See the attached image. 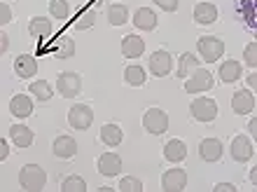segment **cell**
<instances>
[{
    "mask_svg": "<svg viewBox=\"0 0 257 192\" xmlns=\"http://www.w3.org/2000/svg\"><path fill=\"white\" fill-rule=\"evenodd\" d=\"M19 185L26 192H40L47 185V173L38 164H26L19 171Z\"/></svg>",
    "mask_w": 257,
    "mask_h": 192,
    "instance_id": "6da1fadb",
    "label": "cell"
},
{
    "mask_svg": "<svg viewBox=\"0 0 257 192\" xmlns=\"http://www.w3.org/2000/svg\"><path fill=\"white\" fill-rule=\"evenodd\" d=\"M196 49H199V54L206 63H215L224 54V42L217 35H203L196 42Z\"/></svg>",
    "mask_w": 257,
    "mask_h": 192,
    "instance_id": "7a4b0ae2",
    "label": "cell"
},
{
    "mask_svg": "<svg viewBox=\"0 0 257 192\" xmlns=\"http://www.w3.org/2000/svg\"><path fill=\"white\" fill-rule=\"evenodd\" d=\"M56 91H59L63 99H75V96H80V91H82V77L77 75V73L63 70L61 75L56 77Z\"/></svg>",
    "mask_w": 257,
    "mask_h": 192,
    "instance_id": "3957f363",
    "label": "cell"
},
{
    "mask_svg": "<svg viewBox=\"0 0 257 192\" xmlns=\"http://www.w3.org/2000/svg\"><path fill=\"white\" fill-rule=\"evenodd\" d=\"M143 127H145L148 134L159 136V134H164V131L169 129V115H166L162 108H150L148 113L143 115Z\"/></svg>",
    "mask_w": 257,
    "mask_h": 192,
    "instance_id": "277c9868",
    "label": "cell"
},
{
    "mask_svg": "<svg viewBox=\"0 0 257 192\" xmlns=\"http://www.w3.org/2000/svg\"><path fill=\"white\" fill-rule=\"evenodd\" d=\"M190 113L196 122H213L217 117V103L213 101V99L201 96V99H194V101H192Z\"/></svg>",
    "mask_w": 257,
    "mask_h": 192,
    "instance_id": "5b68a950",
    "label": "cell"
},
{
    "mask_svg": "<svg viewBox=\"0 0 257 192\" xmlns=\"http://www.w3.org/2000/svg\"><path fill=\"white\" fill-rule=\"evenodd\" d=\"M210 87H213V73L206 68H196L185 82L187 94H201V91H208Z\"/></svg>",
    "mask_w": 257,
    "mask_h": 192,
    "instance_id": "8992f818",
    "label": "cell"
},
{
    "mask_svg": "<svg viewBox=\"0 0 257 192\" xmlns=\"http://www.w3.org/2000/svg\"><path fill=\"white\" fill-rule=\"evenodd\" d=\"M68 122H70V127L77 131H84L91 127V122H94V110L89 108V106H73V108L68 110Z\"/></svg>",
    "mask_w": 257,
    "mask_h": 192,
    "instance_id": "52a82bcc",
    "label": "cell"
},
{
    "mask_svg": "<svg viewBox=\"0 0 257 192\" xmlns=\"http://www.w3.org/2000/svg\"><path fill=\"white\" fill-rule=\"evenodd\" d=\"M150 73L155 77H164L169 75L171 68H173V56L166 52V49H157V52H152V56H150Z\"/></svg>",
    "mask_w": 257,
    "mask_h": 192,
    "instance_id": "ba28073f",
    "label": "cell"
},
{
    "mask_svg": "<svg viewBox=\"0 0 257 192\" xmlns=\"http://www.w3.org/2000/svg\"><path fill=\"white\" fill-rule=\"evenodd\" d=\"M185 187H187V173H185V169H169L162 176L164 192H183Z\"/></svg>",
    "mask_w": 257,
    "mask_h": 192,
    "instance_id": "9c48e42d",
    "label": "cell"
},
{
    "mask_svg": "<svg viewBox=\"0 0 257 192\" xmlns=\"http://www.w3.org/2000/svg\"><path fill=\"white\" fill-rule=\"evenodd\" d=\"M222 141L220 138H203L201 143H199V155H201L203 162H208V164H213V162H220L222 159Z\"/></svg>",
    "mask_w": 257,
    "mask_h": 192,
    "instance_id": "30bf717a",
    "label": "cell"
},
{
    "mask_svg": "<svg viewBox=\"0 0 257 192\" xmlns=\"http://www.w3.org/2000/svg\"><path fill=\"white\" fill-rule=\"evenodd\" d=\"M252 108H255V96L248 89H238L231 94V110L236 115H248L252 113Z\"/></svg>",
    "mask_w": 257,
    "mask_h": 192,
    "instance_id": "8fae6325",
    "label": "cell"
},
{
    "mask_svg": "<svg viewBox=\"0 0 257 192\" xmlns=\"http://www.w3.org/2000/svg\"><path fill=\"white\" fill-rule=\"evenodd\" d=\"M119 171H122V157H119V155L105 152V155L98 157V173H101V176L112 178V176H119Z\"/></svg>",
    "mask_w": 257,
    "mask_h": 192,
    "instance_id": "7c38bea8",
    "label": "cell"
},
{
    "mask_svg": "<svg viewBox=\"0 0 257 192\" xmlns=\"http://www.w3.org/2000/svg\"><path fill=\"white\" fill-rule=\"evenodd\" d=\"M252 145L250 141H248V136H234V141H231V159L234 162H238V164H243V162H248V159L252 157Z\"/></svg>",
    "mask_w": 257,
    "mask_h": 192,
    "instance_id": "4fadbf2b",
    "label": "cell"
},
{
    "mask_svg": "<svg viewBox=\"0 0 257 192\" xmlns=\"http://www.w3.org/2000/svg\"><path fill=\"white\" fill-rule=\"evenodd\" d=\"M52 150H54L56 157H61V159H70L77 155V141H75L73 136H56L54 138V145H52Z\"/></svg>",
    "mask_w": 257,
    "mask_h": 192,
    "instance_id": "5bb4252c",
    "label": "cell"
},
{
    "mask_svg": "<svg viewBox=\"0 0 257 192\" xmlns=\"http://www.w3.org/2000/svg\"><path fill=\"white\" fill-rule=\"evenodd\" d=\"M10 113L14 117H19V120H26L28 115H33V101H31V96L28 94H17L10 101Z\"/></svg>",
    "mask_w": 257,
    "mask_h": 192,
    "instance_id": "9a60e30c",
    "label": "cell"
},
{
    "mask_svg": "<svg viewBox=\"0 0 257 192\" xmlns=\"http://www.w3.org/2000/svg\"><path fill=\"white\" fill-rule=\"evenodd\" d=\"M52 31H54V26H52V21L45 19V17H33V19L28 21V33H31V38H35V40H45V38H49L52 35Z\"/></svg>",
    "mask_w": 257,
    "mask_h": 192,
    "instance_id": "2e32d148",
    "label": "cell"
},
{
    "mask_svg": "<svg viewBox=\"0 0 257 192\" xmlns=\"http://www.w3.org/2000/svg\"><path fill=\"white\" fill-rule=\"evenodd\" d=\"M14 70H17V75L21 80H28V77H33L38 73V61H35V56L31 54H21L14 59Z\"/></svg>",
    "mask_w": 257,
    "mask_h": 192,
    "instance_id": "e0dca14e",
    "label": "cell"
},
{
    "mask_svg": "<svg viewBox=\"0 0 257 192\" xmlns=\"http://www.w3.org/2000/svg\"><path fill=\"white\" fill-rule=\"evenodd\" d=\"M10 138H12V143L17 148H31L35 141V134H33V129H28L26 124H14L12 129H10Z\"/></svg>",
    "mask_w": 257,
    "mask_h": 192,
    "instance_id": "ac0fdd59",
    "label": "cell"
},
{
    "mask_svg": "<svg viewBox=\"0 0 257 192\" xmlns=\"http://www.w3.org/2000/svg\"><path fill=\"white\" fill-rule=\"evenodd\" d=\"M217 19V7L213 3H196L194 5V21L199 26H210Z\"/></svg>",
    "mask_w": 257,
    "mask_h": 192,
    "instance_id": "d6986e66",
    "label": "cell"
},
{
    "mask_svg": "<svg viewBox=\"0 0 257 192\" xmlns=\"http://www.w3.org/2000/svg\"><path fill=\"white\" fill-rule=\"evenodd\" d=\"M236 10L243 17L245 26L257 31V0H236Z\"/></svg>",
    "mask_w": 257,
    "mask_h": 192,
    "instance_id": "ffe728a7",
    "label": "cell"
},
{
    "mask_svg": "<svg viewBox=\"0 0 257 192\" xmlns=\"http://www.w3.org/2000/svg\"><path fill=\"white\" fill-rule=\"evenodd\" d=\"M145 52V40L138 35H124L122 38V54L126 59H138Z\"/></svg>",
    "mask_w": 257,
    "mask_h": 192,
    "instance_id": "44dd1931",
    "label": "cell"
},
{
    "mask_svg": "<svg viewBox=\"0 0 257 192\" xmlns=\"http://www.w3.org/2000/svg\"><path fill=\"white\" fill-rule=\"evenodd\" d=\"M164 157L169 159V162H173V164L183 162V159L187 157V145H185V141H180V138H171L169 143L164 145Z\"/></svg>",
    "mask_w": 257,
    "mask_h": 192,
    "instance_id": "7402d4cb",
    "label": "cell"
},
{
    "mask_svg": "<svg viewBox=\"0 0 257 192\" xmlns=\"http://www.w3.org/2000/svg\"><path fill=\"white\" fill-rule=\"evenodd\" d=\"M134 26L141 28V31H152V28L157 26V14L152 12L150 7H141V10H136Z\"/></svg>",
    "mask_w": 257,
    "mask_h": 192,
    "instance_id": "603a6c76",
    "label": "cell"
},
{
    "mask_svg": "<svg viewBox=\"0 0 257 192\" xmlns=\"http://www.w3.org/2000/svg\"><path fill=\"white\" fill-rule=\"evenodd\" d=\"M241 75H243V66L238 61H234V59H229V61H224L222 66H220V80H222V82L231 84V82H236Z\"/></svg>",
    "mask_w": 257,
    "mask_h": 192,
    "instance_id": "cb8c5ba5",
    "label": "cell"
},
{
    "mask_svg": "<svg viewBox=\"0 0 257 192\" xmlns=\"http://www.w3.org/2000/svg\"><path fill=\"white\" fill-rule=\"evenodd\" d=\"M101 141L108 148H117V145L124 141V131L117 127V124H103L101 127Z\"/></svg>",
    "mask_w": 257,
    "mask_h": 192,
    "instance_id": "d4e9b609",
    "label": "cell"
},
{
    "mask_svg": "<svg viewBox=\"0 0 257 192\" xmlns=\"http://www.w3.org/2000/svg\"><path fill=\"white\" fill-rule=\"evenodd\" d=\"M199 68V59H196L192 52H185L180 56V61H178V77L183 80V77H190L194 70Z\"/></svg>",
    "mask_w": 257,
    "mask_h": 192,
    "instance_id": "484cf974",
    "label": "cell"
},
{
    "mask_svg": "<svg viewBox=\"0 0 257 192\" xmlns=\"http://www.w3.org/2000/svg\"><path fill=\"white\" fill-rule=\"evenodd\" d=\"M128 19V7L122 3H115V5L108 7V21L112 26H124Z\"/></svg>",
    "mask_w": 257,
    "mask_h": 192,
    "instance_id": "4316f807",
    "label": "cell"
},
{
    "mask_svg": "<svg viewBox=\"0 0 257 192\" xmlns=\"http://www.w3.org/2000/svg\"><path fill=\"white\" fill-rule=\"evenodd\" d=\"M145 68H141V66H128L126 70H124V80H126V84H131V87H143L145 84Z\"/></svg>",
    "mask_w": 257,
    "mask_h": 192,
    "instance_id": "83f0119b",
    "label": "cell"
},
{
    "mask_svg": "<svg viewBox=\"0 0 257 192\" xmlns=\"http://www.w3.org/2000/svg\"><path fill=\"white\" fill-rule=\"evenodd\" d=\"M54 54H56V59H70V56H75V40L73 38H68V35L59 38Z\"/></svg>",
    "mask_w": 257,
    "mask_h": 192,
    "instance_id": "f1b7e54d",
    "label": "cell"
},
{
    "mask_svg": "<svg viewBox=\"0 0 257 192\" xmlns=\"http://www.w3.org/2000/svg\"><path fill=\"white\" fill-rule=\"evenodd\" d=\"M96 19H98L96 10H89V7H84V10L77 14V19H75V28H77V31H87V28H91L96 24Z\"/></svg>",
    "mask_w": 257,
    "mask_h": 192,
    "instance_id": "f546056e",
    "label": "cell"
},
{
    "mask_svg": "<svg viewBox=\"0 0 257 192\" xmlns=\"http://www.w3.org/2000/svg\"><path fill=\"white\" fill-rule=\"evenodd\" d=\"M31 94L38 99V101H49L52 99V84L47 80H35L31 84Z\"/></svg>",
    "mask_w": 257,
    "mask_h": 192,
    "instance_id": "4dcf8cb0",
    "label": "cell"
},
{
    "mask_svg": "<svg viewBox=\"0 0 257 192\" xmlns=\"http://www.w3.org/2000/svg\"><path fill=\"white\" fill-rule=\"evenodd\" d=\"M49 12L54 19H68L70 5H68V0H49Z\"/></svg>",
    "mask_w": 257,
    "mask_h": 192,
    "instance_id": "1f68e13d",
    "label": "cell"
},
{
    "mask_svg": "<svg viewBox=\"0 0 257 192\" xmlns=\"http://www.w3.org/2000/svg\"><path fill=\"white\" fill-rule=\"evenodd\" d=\"M61 190L63 192H87V183L80 176H68L61 183Z\"/></svg>",
    "mask_w": 257,
    "mask_h": 192,
    "instance_id": "d6a6232c",
    "label": "cell"
},
{
    "mask_svg": "<svg viewBox=\"0 0 257 192\" xmlns=\"http://www.w3.org/2000/svg\"><path fill=\"white\" fill-rule=\"evenodd\" d=\"M143 183L138 178H134V176H126V178L119 180V185H117V190H122V192H143Z\"/></svg>",
    "mask_w": 257,
    "mask_h": 192,
    "instance_id": "836d02e7",
    "label": "cell"
},
{
    "mask_svg": "<svg viewBox=\"0 0 257 192\" xmlns=\"http://www.w3.org/2000/svg\"><path fill=\"white\" fill-rule=\"evenodd\" d=\"M243 59L250 68H257V42H250V45L243 49Z\"/></svg>",
    "mask_w": 257,
    "mask_h": 192,
    "instance_id": "e575fe53",
    "label": "cell"
},
{
    "mask_svg": "<svg viewBox=\"0 0 257 192\" xmlns=\"http://www.w3.org/2000/svg\"><path fill=\"white\" fill-rule=\"evenodd\" d=\"M157 7H162L164 12H176L178 5H180V0H152Z\"/></svg>",
    "mask_w": 257,
    "mask_h": 192,
    "instance_id": "d590c367",
    "label": "cell"
},
{
    "mask_svg": "<svg viewBox=\"0 0 257 192\" xmlns=\"http://www.w3.org/2000/svg\"><path fill=\"white\" fill-rule=\"evenodd\" d=\"M10 21H12V10H10L7 3H3V5H0V24L5 26V24H10Z\"/></svg>",
    "mask_w": 257,
    "mask_h": 192,
    "instance_id": "8d00e7d4",
    "label": "cell"
},
{
    "mask_svg": "<svg viewBox=\"0 0 257 192\" xmlns=\"http://www.w3.org/2000/svg\"><path fill=\"white\" fill-rule=\"evenodd\" d=\"M213 190L215 192H236V185H231V183H217Z\"/></svg>",
    "mask_w": 257,
    "mask_h": 192,
    "instance_id": "74e56055",
    "label": "cell"
},
{
    "mask_svg": "<svg viewBox=\"0 0 257 192\" xmlns=\"http://www.w3.org/2000/svg\"><path fill=\"white\" fill-rule=\"evenodd\" d=\"M7 47H10V35H7V33H0V54H5Z\"/></svg>",
    "mask_w": 257,
    "mask_h": 192,
    "instance_id": "f35d334b",
    "label": "cell"
},
{
    "mask_svg": "<svg viewBox=\"0 0 257 192\" xmlns=\"http://www.w3.org/2000/svg\"><path fill=\"white\" fill-rule=\"evenodd\" d=\"M7 157H10V145H7V141L3 138V141H0V159H7Z\"/></svg>",
    "mask_w": 257,
    "mask_h": 192,
    "instance_id": "ab89813d",
    "label": "cell"
},
{
    "mask_svg": "<svg viewBox=\"0 0 257 192\" xmlns=\"http://www.w3.org/2000/svg\"><path fill=\"white\" fill-rule=\"evenodd\" d=\"M248 131L252 134V138H255V143H257V117H252L250 124H248Z\"/></svg>",
    "mask_w": 257,
    "mask_h": 192,
    "instance_id": "60d3db41",
    "label": "cell"
},
{
    "mask_svg": "<svg viewBox=\"0 0 257 192\" xmlns=\"http://www.w3.org/2000/svg\"><path fill=\"white\" fill-rule=\"evenodd\" d=\"M245 82H248V87H250V89L257 91V73H252V75L245 77Z\"/></svg>",
    "mask_w": 257,
    "mask_h": 192,
    "instance_id": "b9f144b4",
    "label": "cell"
},
{
    "mask_svg": "<svg viewBox=\"0 0 257 192\" xmlns=\"http://www.w3.org/2000/svg\"><path fill=\"white\" fill-rule=\"evenodd\" d=\"M250 183L257 187V166H252L250 169Z\"/></svg>",
    "mask_w": 257,
    "mask_h": 192,
    "instance_id": "7bdbcfd3",
    "label": "cell"
},
{
    "mask_svg": "<svg viewBox=\"0 0 257 192\" xmlns=\"http://www.w3.org/2000/svg\"><path fill=\"white\" fill-rule=\"evenodd\" d=\"M94 3H101V0H94Z\"/></svg>",
    "mask_w": 257,
    "mask_h": 192,
    "instance_id": "ee69618b",
    "label": "cell"
}]
</instances>
